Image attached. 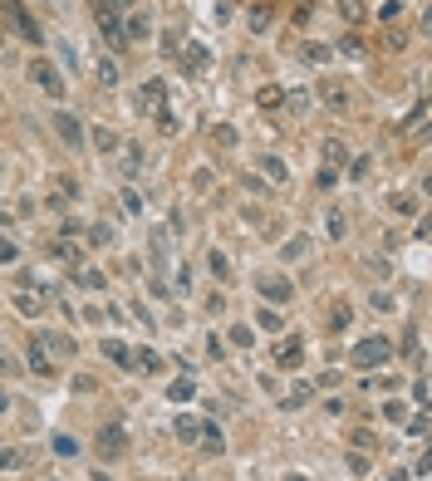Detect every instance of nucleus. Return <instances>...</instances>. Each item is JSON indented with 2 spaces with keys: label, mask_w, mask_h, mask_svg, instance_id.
<instances>
[{
  "label": "nucleus",
  "mask_w": 432,
  "mask_h": 481,
  "mask_svg": "<svg viewBox=\"0 0 432 481\" xmlns=\"http://www.w3.org/2000/svg\"><path fill=\"white\" fill-rule=\"evenodd\" d=\"M354 368H378V363H388L393 359V339H384V334H368V339H359L354 344Z\"/></svg>",
  "instance_id": "obj_1"
},
{
  "label": "nucleus",
  "mask_w": 432,
  "mask_h": 481,
  "mask_svg": "<svg viewBox=\"0 0 432 481\" xmlns=\"http://www.w3.org/2000/svg\"><path fill=\"white\" fill-rule=\"evenodd\" d=\"M30 84H35V89H44L49 98H64V89H69V84H64V74L54 69L49 60H30Z\"/></svg>",
  "instance_id": "obj_2"
},
{
  "label": "nucleus",
  "mask_w": 432,
  "mask_h": 481,
  "mask_svg": "<svg viewBox=\"0 0 432 481\" xmlns=\"http://www.w3.org/2000/svg\"><path fill=\"white\" fill-rule=\"evenodd\" d=\"M123 447H128V433L118 422H108V427H98V442H93V452L103 457V462H114V457H123Z\"/></svg>",
  "instance_id": "obj_3"
},
{
  "label": "nucleus",
  "mask_w": 432,
  "mask_h": 481,
  "mask_svg": "<svg viewBox=\"0 0 432 481\" xmlns=\"http://www.w3.org/2000/svg\"><path fill=\"white\" fill-rule=\"evenodd\" d=\"M0 6H6V15H10V25H15V30H20V35H25L30 44H44V35H39V25L30 20V10L20 6V0H0Z\"/></svg>",
  "instance_id": "obj_4"
},
{
  "label": "nucleus",
  "mask_w": 432,
  "mask_h": 481,
  "mask_svg": "<svg viewBox=\"0 0 432 481\" xmlns=\"http://www.w3.org/2000/svg\"><path fill=\"white\" fill-rule=\"evenodd\" d=\"M314 93H319L324 109H334V114H344V109H349V89H344V79H319V84H314Z\"/></svg>",
  "instance_id": "obj_5"
},
{
  "label": "nucleus",
  "mask_w": 432,
  "mask_h": 481,
  "mask_svg": "<svg viewBox=\"0 0 432 481\" xmlns=\"http://www.w3.org/2000/svg\"><path fill=\"white\" fill-rule=\"evenodd\" d=\"M54 133H60L64 147H74V152L84 147V123H79L74 114H54Z\"/></svg>",
  "instance_id": "obj_6"
},
{
  "label": "nucleus",
  "mask_w": 432,
  "mask_h": 481,
  "mask_svg": "<svg viewBox=\"0 0 432 481\" xmlns=\"http://www.w3.org/2000/svg\"><path fill=\"white\" fill-rule=\"evenodd\" d=\"M147 35H152V15L147 10H133L128 25H123V44H143Z\"/></svg>",
  "instance_id": "obj_7"
},
{
  "label": "nucleus",
  "mask_w": 432,
  "mask_h": 481,
  "mask_svg": "<svg viewBox=\"0 0 432 481\" xmlns=\"http://www.w3.org/2000/svg\"><path fill=\"white\" fill-rule=\"evenodd\" d=\"M197 437H201V452H206V457H222V452H226V437H222V427H216V422H201Z\"/></svg>",
  "instance_id": "obj_8"
},
{
  "label": "nucleus",
  "mask_w": 432,
  "mask_h": 481,
  "mask_svg": "<svg viewBox=\"0 0 432 481\" xmlns=\"http://www.w3.org/2000/svg\"><path fill=\"white\" fill-rule=\"evenodd\" d=\"M300 359H305V344H300L295 334H290L285 344H276V363H280V368H300Z\"/></svg>",
  "instance_id": "obj_9"
},
{
  "label": "nucleus",
  "mask_w": 432,
  "mask_h": 481,
  "mask_svg": "<svg viewBox=\"0 0 432 481\" xmlns=\"http://www.w3.org/2000/svg\"><path fill=\"white\" fill-rule=\"evenodd\" d=\"M182 69H187V74H206V69H211V49H206V44H192L187 55H182Z\"/></svg>",
  "instance_id": "obj_10"
},
{
  "label": "nucleus",
  "mask_w": 432,
  "mask_h": 481,
  "mask_svg": "<svg viewBox=\"0 0 432 481\" xmlns=\"http://www.w3.org/2000/svg\"><path fill=\"white\" fill-rule=\"evenodd\" d=\"M270 20H276V0H255L251 6V30H270Z\"/></svg>",
  "instance_id": "obj_11"
},
{
  "label": "nucleus",
  "mask_w": 432,
  "mask_h": 481,
  "mask_svg": "<svg viewBox=\"0 0 432 481\" xmlns=\"http://www.w3.org/2000/svg\"><path fill=\"white\" fill-rule=\"evenodd\" d=\"M162 103H168V84H162V79H147V84H143V109H162Z\"/></svg>",
  "instance_id": "obj_12"
},
{
  "label": "nucleus",
  "mask_w": 432,
  "mask_h": 481,
  "mask_svg": "<svg viewBox=\"0 0 432 481\" xmlns=\"http://www.w3.org/2000/svg\"><path fill=\"white\" fill-rule=\"evenodd\" d=\"M260 295H265V300H280V305H285V300H290V280H276V275H265V280H260Z\"/></svg>",
  "instance_id": "obj_13"
},
{
  "label": "nucleus",
  "mask_w": 432,
  "mask_h": 481,
  "mask_svg": "<svg viewBox=\"0 0 432 481\" xmlns=\"http://www.w3.org/2000/svg\"><path fill=\"white\" fill-rule=\"evenodd\" d=\"M103 354H108V363L133 368V354H128V344H118V339H103Z\"/></svg>",
  "instance_id": "obj_14"
},
{
  "label": "nucleus",
  "mask_w": 432,
  "mask_h": 481,
  "mask_svg": "<svg viewBox=\"0 0 432 481\" xmlns=\"http://www.w3.org/2000/svg\"><path fill=\"white\" fill-rule=\"evenodd\" d=\"M123 172H128V177L143 172V143H123Z\"/></svg>",
  "instance_id": "obj_15"
},
{
  "label": "nucleus",
  "mask_w": 432,
  "mask_h": 481,
  "mask_svg": "<svg viewBox=\"0 0 432 481\" xmlns=\"http://www.w3.org/2000/svg\"><path fill=\"white\" fill-rule=\"evenodd\" d=\"M324 163H349V147H344V138H324Z\"/></svg>",
  "instance_id": "obj_16"
},
{
  "label": "nucleus",
  "mask_w": 432,
  "mask_h": 481,
  "mask_svg": "<svg viewBox=\"0 0 432 481\" xmlns=\"http://www.w3.org/2000/svg\"><path fill=\"white\" fill-rule=\"evenodd\" d=\"M74 285H79V290H103L108 280H103V271H84V265H79V271H74Z\"/></svg>",
  "instance_id": "obj_17"
},
{
  "label": "nucleus",
  "mask_w": 432,
  "mask_h": 481,
  "mask_svg": "<svg viewBox=\"0 0 432 481\" xmlns=\"http://www.w3.org/2000/svg\"><path fill=\"white\" fill-rule=\"evenodd\" d=\"M44 251H49L54 260H69V265H79V251H74L69 241H44Z\"/></svg>",
  "instance_id": "obj_18"
},
{
  "label": "nucleus",
  "mask_w": 432,
  "mask_h": 481,
  "mask_svg": "<svg viewBox=\"0 0 432 481\" xmlns=\"http://www.w3.org/2000/svg\"><path fill=\"white\" fill-rule=\"evenodd\" d=\"M39 344H44V354H74V339L69 334H44Z\"/></svg>",
  "instance_id": "obj_19"
},
{
  "label": "nucleus",
  "mask_w": 432,
  "mask_h": 481,
  "mask_svg": "<svg viewBox=\"0 0 432 481\" xmlns=\"http://www.w3.org/2000/svg\"><path fill=\"white\" fill-rule=\"evenodd\" d=\"M260 167H265V177H270V182H285V177H290V172H285V163H280L276 152H265V157H260Z\"/></svg>",
  "instance_id": "obj_20"
},
{
  "label": "nucleus",
  "mask_w": 432,
  "mask_h": 481,
  "mask_svg": "<svg viewBox=\"0 0 432 481\" xmlns=\"http://www.w3.org/2000/svg\"><path fill=\"white\" fill-rule=\"evenodd\" d=\"M30 368H35V373H44V379H49V373H54V363L44 359V344H39V339L30 344Z\"/></svg>",
  "instance_id": "obj_21"
},
{
  "label": "nucleus",
  "mask_w": 432,
  "mask_h": 481,
  "mask_svg": "<svg viewBox=\"0 0 432 481\" xmlns=\"http://www.w3.org/2000/svg\"><path fill=\"white\" fill-rule=\"evenodd\" d=\"M93 74H98V84H108V89L118 84V64H114V60H98V64H93Z\"/></svg>",
  "instance_id": "obj_22"
},
{
  "label": "nucleus",
  "mask_w": 432,
  "mask_h": 481,
  "mask_svg": "<svg viewBox=\"0 0 432 481\" xmlns=\"http://www.w3.org/2000/svg\"><path fill=\"white\" fill-rule=\"evenodd\" d=\"M93 147H98V152H114V147H118V133H114V128H93Z\"/></svg>",
  "instance_id": "obj_23"
},
{
  "label": "nucleus",
  "mask_w": 432,
  "mask_h": 481,
  "mask_svg": "<svg viewBox=\"0 0 432 481\" xmlns=\"http://www.w3.org/2000/svg\"><path fill=\"white\" fill-rule=\"evenodd\" d=\"M206 265H211V275H222V280H231V260H226L222 251H211V255H206Z\"/></svg>",
  "instance_id": "obj_24"
},
{
  "label": "nucleus",
  "mask_w": 432,
  "mask_h": 481,
  "mask_svg": "<svg viewBox=\"0 0 432 481\" xmlns=\"http://www.w3.org/2000/svg\"><path fill=\"white\" fill-rule=\"evenodd\" d=\"M89 6H93V15H103V10H133V0H89Z\"/></svg>",
  "instance_id": "obj_25"
},
{
  "label": "nucleus",
  "mask_w": 432,
  "mask_h": 481,
  "mask_svg": "<svg viewBox=\"0 0 432 481\" xmlns=\"http://www.w3.org/2000/svg\"><path fill=\"white\" fill-rule=\"evenodd\" d=\"M255 325H260L265 334H276V329H280V314H276V309H270V305H265V309L255 314Z\"/></svg>",
  "instance_id": "obj_26"
},
{
  "label": "nucleus",
  "mask_w": 432,
  "mask_h": 481,
  "mask_svg": "<svg viewBox=\"0 0 432 481\" xmlns=\"http://www.w3.org/2000/svg\"><path fill=\"white\" fill-rule=\"evenodd\" d=\"M152 123H157L162 133H177V118L168 114V103H162V109H152Z\"/></svg>",
  "instance_id": "obj_27"
},
{
  "label": "nucleus",
  "mask_w": 432,
  "mask_h": 481,
  "mask_svg": "<svg viewBox=\"0 0 432 481\" xmlns=\"http://www.w3.org/2000/svg\"><path fill=\"white\" fill-rule=\"evenodd\" d=\"M324 231H330V241H344V211H330V221H324Z\"/></svg>",
  "instance_id": "obj_28"
},
{
  "label": "nucleus",
  "mask_w": 432,
  "mask_h": 481,
  "mask_svg": "<svg viewBox=\"0 0 432 481\" xmlns=\"http://www.w3.org/2000/svg\"><path fill=\"white\" fill-rule=\"evenodd\" d=\"M118 201H123V211H128V217H138V211H143V197H138L133 187H123V197H118Z\"/></svg>",
  "instance_id": "obj_29"
},
{
  "label": "nucleus",
  "mask_w": 432,
  "mask_h": 481,
  "mask_svg": "<svg viewBox=\"0 0 432 481\" xmlns=\"http://www.w3.org/2000/svg\"><path fill=\"white\" fill-rule=\"evenodd\" d=\"M168 398H172V403H187V398H192V379H177V383L168 388Z\"/></svg>",
  "instance_id": "obj_30"
},
{
  "label": "nucleus",
  "mask_w": 432,
  "mask_h": 481,
  "mask_svg": "<svg viewBox=\"0 0 432 481\" xmlns=\"http://www.w3.org/2000/svg\"><path fill=\"white\" fill-rule=\"evenodd\" d=\"M349 319H354V309L339 300V305H334V319H330V325H334V329H349Z\"/></svg>",
  "instance_id": "obj_31"
},
{
  "label": "nucleus",
  "mask_w": 432,
  "mask_h": 481,
  "mask_svg": "<svg viewBox=\"0 0 432 481\" xmlns=\"http://www.w3.org/2000/svg\"><path fill=\"white\" fill-rule=\"evenodd\" d=\"M280 98H285L280 89H260V93H255V103H260V109H276V103H280Z\"/></svg>",
  "instance_id": "obj_32"
},
{
  "label": "nucleus",
  "mask_w": 432,
  "mask_h": 481,
  "mask_svg": "<svg viewBox=\"0 0 432 481\" xmlns=\"http://www.w3.org/2000/svg\"><path fill=\"white\" fill-rule=\"evenodd\" d=\"M368 163H373V157H349V177H354V182L368 177Z\"/></svg>",
  "instance_id": "obj_33"
},
{
  "label": "nucleus",
  "mask_w": 432,
  "mask_h": 481,
  "mask_svg": "<svg viewBox=\"0 0 432 481\" xmlns=\"http://www.w3.org/2000/svg\"><path fill=\"white\" fill-rule=\"evenodd\" d=\"M25 462V452H15V447H0V471H6V466H20Z\"/></svg>",
  "instance_id": "obj_34"
},
{
  "label": "nucleus",
  "mask_w": 432,
  "mask_h": 481,
  "mask_svg": "<svg viewBox=\"0 0 432 481\" xmlns=\"http://www.w3.org/2000/svg\"><path fill=\"white\" fill-rule=\"evenodd\" d=\"M89 236H93V241H89V246H108V241H114V226H103V221H98V226H93V231H89Z\"/></svg>",
  "instance_id": "obj_35"
},
{
  "label": "nucleus",
  "mask_w": 432,
  "mask_h": 481,
  "mask_svg": "<svg viewBox=\"0 0 432 481\" xmlns=\"http://www.w3.org/2000/svg\"><path fill=\"white\" fill-rule=\"evenodd\" d=\"M54 452H60V457H74V452H79V442H74V437H64V433H60V437H54Z\"/></svg>",
  "instance_id": "obj_36"
},
{
  "label": "nucleus",
  "mask_w": 432,
  "mask_h": 481,
  "mask_svg": "<svg viewBox=\"0 0 432 481\" xmlns=\"http://www.w3.org/2000/svg\"><path fill=\"white\" fill-rule=\"evenodd\" d=\"M305 251H309V236H295V241H290V246H285V255H290V260H300V255H305Z\"/></svg>",
  "instance_id": "obj_37"
},
{
  "label": "nucleus",
  "mask_w": 432,
  "mask_h": 481,
  "mask_svg": "<svg viewBox=\"0 0 432 481\" xmlns=\"http://www.w3.org/2000/svg\"><path fill=\"white\" fill-rule=\"evenodd\" d=\"M15 255H20V251H15V241H10V236H0V265H10Z\"/></svg>",
  "instance_id": "obj_38"
},
{
  "label": "nucleus",
  "mask_w": 432,
  "mask_h": 481,
  "mask_svg": "<svg viewBox=\"0 0 432 481\" xmlns=\"http://www.w3.org/2000/svg\"><path fill=\"white\" fill-rule=\"evenodd\" d=\"M211 138H216V147H231V143H236V128H226V123H222Z\"/></svg>",
  "instance_id": "obj_39"
},
{
  "label": "nucleus",
  "mask_w": 432,
  "mask_h": 481,
  "mask_svg": "<svg viewBox=\"0 0 432 481\" xmlns=\"http://www.w3.org/2000/svg\"><path fill=\"white\" fill-rule=\"evenodd\" d=\"M197 427H201V422H197V417H177V433H182V437H187V442H192V437H197Z\"/></svg>",
  "instance_id": "obj_40"
},
{
  "label": "nucleus",
  "mask_w": 432,
  "mask_h": 481,
  "mask_svg": "<svg viewBox=\"0 0 432 481\" xmlns=\"http://www.w3.org/2000/svg\"><path fill=\"white\" fill-rule=\"evenodd\" d=\"M393 211H398V217H413L417 201H413V197H393Z\"/></svg>",
  "instance_id": "obj_41"
},
{
  "label": "nucleus",
  "mask_w": 432,
  "mask_h": 481,
  "mask_svg": "<svg viewBox=\"0 0 432 481\" xmlns=\"http://www.w3.org/2000/svg\"><path fill=\"white\" fill-rule=\"evenodd\" d=\"M384 417H388V422H403L408 408H403V403H384Z\"/></svg>",
  "instance_id": "obj_42"
},
{
  "label": "nucleus",
  "mask_w": 432,
  "mask_h": 481,
  "mask_svg": "<svg viewBox=\"0 0 432 481\" xmlns=\"http://www.w3.org/2000/svg\"><path fill=\"white\" fill-rule=\"evenodd\" d=\"M349 471H359V476H363V471H368V457H363V452H359V447H354V452H349Z\"/></svg>",
  "instance_id": "obj_43"
},
{
  "label": "nucleus",
  "mask_w": 432,
  "mask_h": 481,
  "mask_svg": "<svg viewBox=\"0 0 432 481\" xmlns=\"http://www.w3.org/2000/svg\"><path fill=\"white\" fill-rule=\"evenodd\" d=\"M378 15H384V20H393V15H403V0H384V6H378Z\"/></svg>",
  "instance_id": "obj_44"
},
{
  "label": "nucleus",
  "mask_w": 432,
  "mask_h": 481,
  "mask_svg": "<svg viewBox=\"0 0 432 481\" xmlns=\"http://www.w3.org/2000/svg\"><path fill=\"white\" fill-rule=\"evenodd\" d=\"M408 433H413V437H427V412H417V417L408 422Z\"/></svg>",
  "instance_id": "obj_45"
},
{
  "label": "nucleus",
  "mask_w": 432,
  "mask_h": 481,
  "mask_svg": "<svg viewBox=\"0 0 432 481\" xmlns=\"http://www.w3.org/2000/svg\"><path fill=\"white\" fill-rule=\"evenodd\" d=\"M280 103H290V109H295V114H300V109H305V103H309V93H300V89H295V93H285V98H280Z\"/></svg>",
  "instance_id": "obj_46"
},
{
  "label": "nucleus",
  "mask_w": 432,
  "mask_h": 481,
  "mask_svg": "<svg viewBox=\"0 0 432 481\" xmlns=\"http://www.w3.org/2000/svg\"><path fill=\"white\" fill-rule=\"evenodd\" d=\"M231 344H236V349H251V329L236 325V329H231Z\"/></svg>",
  "instance_id": "obj_47"
},
{
  "label": "nucleus",
  "mask_w": 432,
  "mask_h": 481,
  "mask_svg": "<svg viewBox=\"0 0 432 481\" xmlns=\"http://www.w3.org/2000/svg\"><path fill=\"white\" fill-rule=\"evenodd\" d=\"M305 398H309V383H300V388H295V393H290V398H285V408H300V403H305Z\"/></svg>",
  "instance_id": "obj_48"
},
{
  "label": "nucleus",
  "mask_w": 432,
  "mask_h": 481,
  "mask_svg": "<svg viewBox=\"0 0 432 481\" xmlns=\"http://www.w3.org/2000/svg\"><path fill=\"white\" fill-rule=\"evenodd\" d=\"M422 118H427V103H417V109H413V114H408V123H403V128H417V123H422Z\"/></svg>",
  "instance_id": "obj_49"
},
{
  "label": "nucleus",
  "mask_w": 432,
  "mask_h": 481,
  "mask_svg": "<svg viewBox=\"0 0 432 481\" xmlns=\"http://www.w3.org/2000/svg\"><path fill=\"white\" fill-rule=\"evenodd\" d=\"M354 447H363V452L373 447V433H368V427H359V433H354Z\"/></svg>",
  "instance_id": "obj_50"
},
{
  "label": "nucleus",
  "mask_w": 432,
  "mask_h": 481,
  "mask_svg": "<svg viewBox=\"0 0 432 481\" xmlns=\"http://www.w3.org/2000/svg\"><path fill=\"white\" fill-rule=\"evenodd\" d=\"M15 305H20V309H25V314H39V300H35V295H20V300H15Z\"/></svg>",
  "instance_id": "obj_51"
},
{
  "label": "nucleus",
  "mask_w": 432,
  "mask_h": 481,
  "mask_svg": "<svg viewBox=\"0 0 432 481\" xmlns=\"http://www.w3.org/2000/svg\"><path fill=\"white\" fill-rule=\"evenodd\" d=\"M344 15L349 20H363V6H359V0H344Z\"/></svg>",
  "instance_id": "obj_52"
},
{
  "label": "nucleus",
  "mask_w": 432,
  "mask_h": 481,
  "mask_svg": "<svg viewBox=\"0 0 432 481\" xmlns=\"http://www.w3.org/2000/svg\"><path fill=\"white\" fill-rule=\"evenodd\" d=\"M6 408H10V393H6V388H0V412H6Z\"/></svg>",
  "instance_id": "obj_53"
},
{
  "label": "nucleus",
  "mask_w": 432,
  "mask_h": 481,
  "mask_svg": "<svg viewBox=\"0 0 432 481\" xmlns=\"http://www.w3.org/2000/svg\"><path fill=\"white\" fill-rule=\"evenodd\" d=\"M10 368H15V363H10V359H0V373H10Z\"/></svg>",
  "instance_id": "obj_54"
}]
</instances>
